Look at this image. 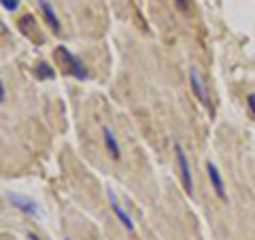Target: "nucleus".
I'll return each mask as SVG.
<instances>
[{"mask_svg": "<svg viewBox=\"0 0 255 240\" xmlns=\"http://www.w3.org/2000/svg\"><path fill=\"white\" fill-rule=\"evenodd\" d=\"M102 138H105V147L111 153V157H113V159H122V147H119V142H117L115 132L111 130L109 125L102 127Z\"/></svg>", "mask_w": 255, "mask_h": 240, "instance_id": "6e6552de", "label": "nucleus"}, {"mask_svg": "<svg viewBox=\"0 0 255 240\" xmlns=\"http://www.w3.org/2000/svg\"><path fill=\"white\" fill-rule=\"evenodd\" d=\"M174 2H177V6L181 11H187L189 9V0H174Z\"/></svg>", "mask_w": 255, "mask_h": 240, "instance_id": "f8f14e48", "label": "nucleus"}, {"mask_svg": "<svg viewBox=\"0 0 255 240\" xmlns=\"http://www.w3.org/2000/svg\"><path fill=\"white\" fill-rule=\"evenodd\" d=\"M0 2H2V9L9 13L17 11V6H19V0H0Z\"/></svg>", "mask_w": 255, "mask_h": 240, "instance_id": "9d476101", "label": "nucleus"}, {"mask_svg": "<svg viewBox=\"0 0 255 240\" xmlns=\"http://www.w3.org/2000/svg\"><path fill=\"white\" fill-rule=\"evenodd\" d=\"M6 200H9V202H11L17 211L26 213L28 217H34V219L41 217V209H38V204L34 202V200H30V198L21 196V194H6Z\"/></svg>", "mask_w": 255, "mask_h": 240, "instance_id": "7ed1b4c3", "label": "nucleus"}, {"mask_svg": "<svg viewBox=\"0 0 255 240\" xmlns=\"http://www.w3.org/2000/svg\"><path fill=\"white\" fill-rule=\"evenodd\" d=\"M172 149H174V157H177V166H179V174H181V183L185 191L191 196L194 194V174H191V166H189V159L185 149L181 147L179 140H172Z\"/></svg>", "mask_w": 255, "mask_h": 240, "instance_id": "f03ea898", "label": "nucleus"}, {"mask_svg": "<svg viewBox=\"0 0 255 240\" xmlns=\"http://www.w3.org/2000/svg\"><path fill=\"white\" fill-rule=\"evenodd\" d=\"M247 107H249V111L255 115V94H249V96H247Z\"/></svg>", "mask_w": 255, "mask_h": 240, "instance_id": "9b49d317", "label": "nucleus"}, {"mask_svg": "<svg viewBox=\"0 0 255 240\" xmlns=\"http://www.w3.org/2000/svg\"><path fill=\"white\" fill-rule=\"evenodd\" d=\"M107 196H109V202H111V209H113V213H115V217L119 219V223L128 230V232H134V221H132V217L126 213V209L122 206V202H119V198H117V194H115V189L113 187H109L107 189Z\"/></svg>", "mask_w": 255, "mask_h": 240, "instance_id": "20e7f679", "label": "nucleus"}, {"mask_svg": "<svg viewBox=\"0 0 255 240\" xmlns=\"http://www.w3.org/2000/svg\"><path fill=\"white\" fill-rule=\"evenodd\" d=\"M34 75H36V79H43V81L45 79H49L51 81V79H55V70L47 62H38L36 68H34Z\"/></svg>", "mask_w": 255, "mask_h": 240, "instance_id": "1a4fd4ad", "label": "nucleus"}, {"mask_svg": "<svg viewBox=\"0 0 255 240\" xmlns=\"http://www.w3.org/2000/svg\"><path fill=\"white\" fill-rule=\"evenodd\" d=\"M38 4H41V11H43V19L47 21V26L51 28L53 34H58L60 32V19H58V13H55L53 4L49 0H38Z\"/></svg>", "mask_w": 255, "mask_h": 240, "instance_id": "0eeeda50", "label": "nucleus"}, {"mask_svg": "<svg viewBox=\"0 0 255 240\" xmlns=\"http://www.w3.org/2000/svg\"><path fill=\"white\" fill-rule=\"evenodd\" d=\"M206 174H209V181H211V185H213V189H215V194H217V198L221 200V202H228L226 181H223L219 168L215 166L213 162H206Z\"/></svg>", "mask_w": 255, "mask_h": 240, "instance_id": "39448f33", "label": "nucleus"}, {"mask_svg": "<svg viewBox=\"0 0 255 240\" xmlns=\"http://www.w3.org/2000/svg\"><path fill=\"white\" fill-rule=\"evenodd\" d=\"M66 240H70V238H66Z\"/></svg>", "mask_w": 255, "mask_h": 240, "instance_id": "4468645a", "label": "nucleus"}, {"mask_svg": "<svg viewBox=\"0 0 255 240\" xmlns=\"http://www.w3.org/2000/svg\"><path fill=\"white\" fill-rule=\"evenodd\" d=\"M26 238H28V240H41L36 234H32V232H26Z\"/></svg>", "mask_w": 255, "mask_h": 240, "instance_id": "ddd939ff", "label": "nucleus"}, {"mask_svg": "<svg viewBox=\"0 0 255 240\" xmlns=\"http://www.w3.org/2000/svg\"><path fill=\"white\" fill-rule=\"evenodd\" d=\"M53 55H55V60H58V64H60V68L66 75L79 79V81H85V79H90V68H87L85 62L79 58L77 53L70 51L68 47H64V45L55 47V53Z\"/></svg>", "mask_w": 255, "mask_h": 240, "instance_id": "f257e3e1", "label": "nucleus"}, {"mask_svg": "<svg viewBox=\"0 0 255 240\" xmlns=\"http://www.w3.org/2000/svg\"><path fill=\"white\" fill-rule=\"evenodd\" d=\"M189 87H191V92H194L196 98L200 100L206 109H211L209 94H206V87H204V83H202V77H200V73H198L196 68H191V70H189Z\"/></svg>", "mask_w": 255, "mask_h": 240, "instance_id": "423d86ee", "label": "nucleus"}]
</instances>
